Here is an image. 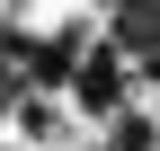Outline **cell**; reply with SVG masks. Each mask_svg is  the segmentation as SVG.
<instances>
[{
    "instance_id": "obj_1",
    "label": "cell",
    "mask_w": 160,
    "mask_h": 151,
    "mask_svg": "<svg viewBox=\"0 0 160 151\" xmlns=\"http://www.w3.org/2000/svg\"><path fill=\"white\" fill-rule=\"evenodd\" d=\"M116 9H125V0H89V18H116Z\"/></svg>"
}]
</instances>
